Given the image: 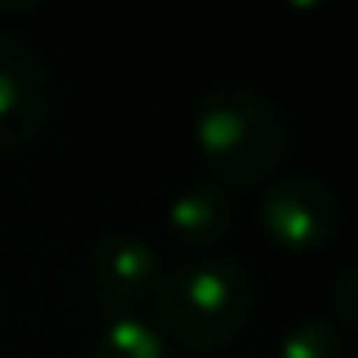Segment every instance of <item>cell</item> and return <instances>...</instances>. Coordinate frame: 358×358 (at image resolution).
<instances>
[{"instance_id":"1","label":"cell","mask_w":358,"mask_h":358,"mask_svg":"<svg viewBox=\"0 0 358 358\" xmlns=\"http://www.w3.org/2000/svg\"><path fill=\"white\" fill-rule=\"evenodd\" d=\"M193 139L201 162L224 185H258L289 155L285 112L262 89L224 81L196 101Z\"/></svg>"},{"instance_id":"2","label":"cell","mask_w":358,"mask_h":358,"mask_svg":"<svg viewBox=\"0 0 358 358\" xmlns=\"http://www.w3.org/2000/svg\"><path fill=\"white\" fill-rule=\"evenodd\" d=\"M258 304L255 273L227 255L189 258L155 289V324L185 350L212 355L247 327Z\"/></svg>"},{"instance_id":"4","label":"cell","mask_w":358,"mask_h":358,"mask_svg":"<svg viewBox=\"0 0 358 358\" xmlns=\"http://www.w3.org/2000/svg\"><path fill=\"white\" fill-rule=\"evenodd\" d=\"M50 70L31 43L0 35V155L31 147L50 116Z\"/></svg>"},{"instance_id":"11","label":"cell","mask_w":358,"mask_h":358,"mask_svg":"<svg viewBox=\"0 0 358 358\" xmlns=\"http://www.w3.org/2000/svg\"><path fill=\"white\" fill-rule=\"evenodd\" d=\"M285 8H293V12H316V8H324L327 0H281Z\"/></svg>"},{"instance_id":"7","label":"cell","mask_w":358,"mask_h":358,"mask_svg":"<svg viewBox=\"0 0 358 358\" xmlns=\"http://www.w3.org/2000/svg\"><path fill=\"white\" fill-rule=\"evenodd\" d=\"M89 358H170V347H166V335L155 320L116 316L96 335Z\"/></svg>"},{"instance_id":"8","label":"cell","mask_w":358,"mask_h":358,"mask_svg":"<svg viewBox=\"0 0 358 358\" xmlns=\"http://www.w3.org/2000/svg\"><path fill=\"white\" fill-rule=\"evenodd\" d=\"M278 358H343L339 324L327 316H301L281 335Z\"/></svg>"},{"instance_id":"3","label":"cell","mask_w":358,"mask_h":358,"mask_svg":"<svg viewBox=\"0 0 358 358\" xmlns=\"http://www.w3.org/2000/svg\"><path fill=\"white\" fill-rule=\"evenodd\" d=\"M258 224L266 239L289 255H312L339 235L343 204L327 181L312 173L278 178L258 201Z\"/></svg>"},{"instance_id":"9","label":"cell","mask_w":358,"mask_h":358,"mask_svg":"<svg viewBox=\"0 0 358 358\" xmlns=\"http://www.w3.org/2000/svg\"><path fill=\"white\" fill-rule=\"evenodd\" d=\"M331 308H335L339 327H347V331L358 335V262L339 273V281H335V289H331Z\"/></svg>"},{"instance_id":"5","label":"cell","mask_w":358,"mask_h":358,"mask_svg":"<svg viewBox=\"0 0 358 358\" xmlns=\"http://www.w3.org/2000/svg\"><path fill=\"white\" fill-rule=\"evenodd\" d=\"M89 270H93L96 293L112 304H124V308L155 296L158 281H162L158 250L131 231H112L96 239Z\"/></svg>"},{"instance_id":"6","label":"cell","mask_w":358,"mask_h":358,"mask_svg":"<svg viewBox=\"0 0 358 358\" xmlns=\"http://www.w3.org/2000/svg\"><path fill=\"white\" fill-rule=\"evenodd\" d=\"M170 231L189 247H212L227 239L235 224V204L224 185H189L170 201Z\"/></svg>"},{"instance_id":"10","label":"cell","mask_w":358,"mask_h":358,"mask_svg":"<svg viewBox=\"0 0 358 358\" xmlns=\"http://www.w3.org/2000/svg\"><path fill=\"white\" fill-rule=\"evenodd\" d=\"M43 0H0V12H8V16H27V12H35Z\"/></svg>"}]
</instances>
